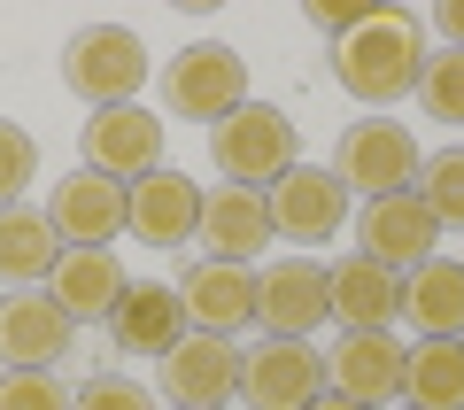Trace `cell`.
Wrapping results in <instances>:
<instances>
[{
  "label": "cell",
  "instance_id": "cell-1",
  "mask_svg": "<svg viewBox=\"0 0 464 410\" xmlns=\"http://www.w3.org/2000/svg\"><path fill=\"white\" fill-rule=\"evenodd\" d=\"M418 70H426V24L411 8H372L356 32L333 39V78L364 109H387V101L418 93Z\"/></svg>",
  "mask_w": 464,
  "mask_h": 410
},
{
  "label": "cell",
  "instance_id": "cell-2",
  "mask_svg": "<svg viewBox=\"0 0 464 410\" xmlns=\"http://www.w3.org/2000/svg\"><path fill=\"white\" fill-rule=\"evenodd\" d=\"M209 163L225 171V186L271 194V186L295 171V124H286L271 101H240L225 124H209Z\"/></svg>",
  "mask_w": 464,
  "mask_h": 410
},
{
  "label": "cell",
  "instance_id": "cell-3",
  "mask_svg": "<svg viewBox=\"0 0 464 410\" xmlns=\"http://www.w3.org/2000/svg\"><path fill=\"white\" fill-rule=\"evenodd\" d=\"M63 85L78 101H93V109H124V101L148 85V47H140V32H124V24H85V32H70Z\"/></svg>",
  "mask_w": 464,
  "mask_h": 410
},
{
  "label": "cell",
  "instance_id": "cell-4",
  "mask_svg": "<svg viewBox=\"0 0 464 410\" xmlns=\"http://www.w3.org/2000/svg\"><path fill=\"white\" fill-rule=\"evenodd\" d=\"M418 140L402 124H387V116H364V124L341 132V148H333V179L356 186L364 201H387V194H411L418 186Z\"/></svg>",
  "mask_w": 464,
  "mask_h": 410
},
{
  "label": "cell",
  "instance_id": "cell-5",
  "mask_svg": "<svg viewBox=\"0 0 464 410\" xmlns=\"http://www.w3.org/2000/svg\"><path fill=\"white\" fill-rule=\"evenodd\" d=\"M163 101L179 116H194V124H225V116L248 101V63H240L225 39H201V47H186L179 63L163 70Z\"/></svg>",
  "mask_w": 464,
  "mask_h": 410
},
{
  "label": "cell",
  "instance_id": "cell-6",
  "mask_svg": "<svg viewBox=\"0 0 464 410\" xmlns=\"http://www.w3.org/2000/svg\"><path fill=\"white\" fill-rule=\"evenodd\" d=\"M240 395H248V410H310L325 387V356H317L310 341H264L240 356Z\"/></svg>",
  "mask_w": 464,
  "mask_h": 410
},
{
  "label": "cell",
  "instance_id": "cell-7",
  "mask_svg": "<svg viewBox=\"0 0 464 410\" xmlns=\"http://www.w3.org/2000/svg\"><path fill=\"white\" fill-rule=\"evenodd\" d=\"M85 171H101V179H116V186L163 171V116H148L140 101L93 109V124H85Z\"/></svg>",
  "mask_w": 464,
  "mask_h": 410
},
{
  "label": "cell",
  "instance_id": "cell-8",
  "mask_svg": "<svg viewBox=\"0 0 464 410\" xmlns=\"http://www.w3.org/2000/svg\"><path fill=\"white\" fill-rule=\"evenodd\" d=\"M325 317H333L325 271L310 256H286V263H264L256 271V326H271V341H310Z\"/></svg>",
  "mask_w": 464,
  "mask_h": 410
},
{
  "label": "cell",
  "instance_id": "cell-9",
  "mask_svg": "<svg viewBox=\"0 0 464 410\" xmlns=\"http://www.w3.org/2000/svg\"><path fill=\"white\" fill-rule=\"evenodd\" d=\"M186 302V333H217V341H240L256 326V263H217L201 256L179 287Z\"/></svg>",
  "mask_w": 464,
  "mask_h": 410
},
{
  "label": "cell",
  "instance_id": "cell-10",
  "mask_svg": "<svg viewBox=\"0 0 464 410\" xmlns=\"http://www.w3.org/2000/svg\"><path fill=\"white\" fill-rule=\"evenodd\" d=\"M264 210H271V232H279V240L317 248V240H333V232L348 225V186L333 179V171H317V163H295L264 194Z\"/></svg>",
  "mask_w": 464,
  "mask_h": 410
},
{
  "label": "cell",
  "instance_id": "cell-11",
  "mask_svg": "<svg viewBox=\"0 0 464 410\" xmlns=\"http://www.w3.org/2000/svg\"><path fill=\"white\" fill-rule=\"evenodd\" d=\"M124 232L148 248H186L201 232V186L186 171H148V179L124 186Z\"/></svg>",
  "mask_w": 464,
  "mask_h": 410
},
{
  "label": "cell",
  "instance_id": "cell-12",
  "mask_svg": "<svg viewBox=\"0 0 464 410\" xmlns=\"http://www.w3.org/2000/svg\"><path fill=\"white\" fill-rule=\"evenodd\" d=\"M402 364H411V348L395 333H341L333 356H325V387L356 410H380L402 395Z\"/></svg>",
  "mask_w": 464,
  "mask_h": 410
},
{
  "label": "cell",
  "instance_id": "cell-13",
  "mask_svg": "<svg viewBox=\"0 0 464 410\" xmlns=\"http://www.w3.org/2000/svg\"><path fill=\"white\" fill-rule=\"evenodd\" d=\"M70 341H78V326L54 310L47 287H24V295L0 302V364L8 372H54L70 356Z\"/></svg>",
  "mask_w": 464,
  "mask_h": 410
},
{
  "label": "cell",
  "instance_id": "cell-14",
  "mask_svg": "<svg viewBox=\"0 0 464 410\" xmlns=\"http://www.w3.org/2000/svg\"><path fill=\"white\" fill-rule=\"evenodd\" d=\"M163 387L179 410H232V395H240V348L217 341V333H186L163 356Z\"/></svg>",
  "mask_w": 464,
  "mask_h": 410
},
{
  "label": "cell",
  "instance_id": "cell-15",
  "mask_svg": "<svg viewBox=\"0 0 464 410\" xmlns=\"http://www.w3.org/2000/svg\"><path fill=\"white\" fill-rule=\"evenodd\" d=\"M433 217L418 194H387V201H364V217H356V256L387 263V271H418V263H433Z\"/></svg>",
  "mask_w": 464,
  "mask_h": 410
},
{
  "label": "cell",
  "instance_id": "cell-16",
  "mask_svg": "<svg viewBox=\"0 0 464 410\" xmlns=\"http://www.w3.org/2000/svg\"><path fill=\"white\" fill-rule=\"evenodd\" d=\"M47 225L63 248H109L124 232V186L101 179V171H70L47 194Z\"/></svg>",
  "mask_w": 464,
  "mask_h": 410
},
{
  "label": "cell",
  "instance_id": "cell-17",
  "mask_svg": "<svg viewBox=\"0 0 464 410\" xmlns=\"http://www.w3.org/2000/svg\"><path fill=\"white\" fill-rule=\"evenodd\" d=\"M325 302L348 333H387L402 317V271H387L372 256H341L325 271Z\"/></svg>",
  "mask_w": 464,
  "mask_h": 410
},
{
  "label": "cell",
  "instance_id": "cell-18",
  "mask_svg": "<svg viewBox=\"0 0 464 410\" xmlns=\"http://www.w3.org/2000/svg\"><path fill=\"white\" fill-rule=\"evenodd\" d=\"M109 341L124 348V356H170V348L186 341V302H179V287L132 279V287H124V302L109 310Z\"/></svg>",
  "mask_w": 464,
  "mask_h": 410
},
{
  "label": "cell",
  "instance_id": "cell-19",
  "mask_svg": "<svg viewBox=\"0 0 464 410\" xmlns=\"http://www.w3.org/2000/svg\"><path fill=\"white\" fill-rule=\"evenodd\" d=\"M124 263H116V248H63L47 271V295L54 310L70 317V326H85V317H109L116 302H124Z\"/></svg>",
  "mask_w": 464,
  "mask_h": 410
},
{
  "label": "cell",
  "instance_id": "cell-20",
  "mask_svg": "<svg viewBox=\"0 0 464 410\" xmlns=\"http://www.w3.org/2000/svg\"><path fill=\"white\" fill-rule=\"evenodd\" d=\"M201 248H209L217 263H256L279 232H271V210L264 194H248V186H217V194H201Z\"/></svg>",
  "mask_w": 464,
  "mask_h": 410
},
{
  "label": "cell",
  "instance_id": "cell-21",
  "mask_svg": "<svg viewBox=\"0 0 464 410\" xmlns=\"http://www.w3.org/2000/svg\"><path fill=\"white\" fill-rule=\"evenodd\" d=\"M402 317L418 326V341H464V263L433 256L402 271Z\"/></svg>",
  "mask_w": 464,
  "mask_h": 410
},
{
  "label": "cell",
  "instance_id": "cell-22",
  "mask_svg": "<svg viewBox=\"0 0 464 410\" xmlns=\"http://www.w3.org/2000/svg\"><path fill=\"white\" fill-rule=\"evenodd\" d=\"M54 256H63V240H54V225H47V210H0V279L16 287H47V271H54Z\"/></svg>",
  "mask_w": 464,
  "mask_h": 410
},
{
  "label": "cell",
  "instance_id": "cell-23",
  "mask_svg": "<svg viewBox=\"0 0 464 410\" xmlns=\"http://www.w3.org/2000/svg\"><path fill=\"white\" fill-rule=\"evenodd\" d=\"M411 410H464V341H418L402 364Z\"/></svg>",
  "mask_w": 464,
  "mask_h": 410
},
{
  "label": "cell",
  "instance_id": "cell-24",
  "mask_svg": "<svg viewBox=\"0 0 464 410\" xmlns=\"http://www.w3.org/2000/svg\"><path fill=\"white\" fill-rule=\"evenodd\" d=\"M411 194L426 201L433 225H457V232H464V148H441L433 163H418V186H411Z\"/></svg>",
  "mask_w": 464,
  "mask_h": 410
},
{
  "label": "cell",
  "instance_id": "cell-25",
  "mask_svg": "<svg viewBox=\"0 0 464 410\" xmlns=\"http://www.w3.org/2000/svg\"><path fill=\"white\" fill-rule=\"evenodd\" d=\"M418 101H426L433 124H464V47L426 54V70H418Z\"/></svg>",
  "mask_w": 464,
  "mask_h": 410
},
{
  "label": "cell",
  "instance_id": "cell-26",
  "mask_svg": "<svg viewBox=\"0 0 464 410\" xmlns=\"http://www.w3.org/2000/svg\"><path fill=\"white\" fill-rule=\"evenodd\" d=\"M32 171H39V148H32V132L0 116V210H16V194L32 186Z\"/></svg>",
  "mask_w": 464,
  "mask_h": 410
},
{
  "label": "cell",
  "instance_id": "cell-27",
  "mask_svg": "<svg viewBox=\"0 0 464 410\" xmlns=\"http://www.w3.org/2000/svg\"><path fill=\"white\" fill-rule=\"evenodd\" d=\"M0 410H70L63 372H0Z\"/></svg>",
  "mask_w": 464,
  "mask_h": 410
},
{
  "label": "cell",
  "instance_id": "cell-28",
  "mask_svg": "<svg viewBox=\"0 0 464 410\" xmlns=\"http://www.w3.org/2000/svg\"><path fill=\"white\" fill-rule=\"evenodd\" d=\"M70 410H155V395L140 387V379H124V372H93L70 395Z\"/></svg>",
  "mask_w": 464,
  "mask_h": 410
},
{
  "label": "cell",
  "instance_id": "cell-29",
  "mask_svg": "<svg viewBox=\"0 0 464 410\" xmlns=\"http://www.w3.org/2000/svg\"><path fill=\"white\" fill-rule=\"evenodd\" d=\"M364 16H372V0H310V24H325L333 39H341V32H356Z\"/></svg>",
  "mask_w": 464,
  "mask_h": 410
},
{
  "label": "cell",
  "instance_id": "cell-30",
  "mask_svg": "<svg viewBox=\"0 0 464 410\" xmlns=\"http://www.w3.org/2000/svg\"><path fill=\"white\" fill-rule=\"evenodd\" d=\"M433 32H441V47H464V0H441L433 8Z\"/></svg>",
  "mask_w": 464,
  "mask_h": 410
},
{
  "label": "cell",
  "instance_id": "cell-31",
  "mask_svg": "<svg viewBox=\"0 0 464 410\" xmlns=\"http://www.w3.org/2000/svg\"><path fill=\"white\" fill-rule=\"evenodd\" d=\"M310 410H356V403H341V395H317V403Z\"/></svg>",
  "mask_w": 464,
  "mask_h": 410
}]
</instances>
